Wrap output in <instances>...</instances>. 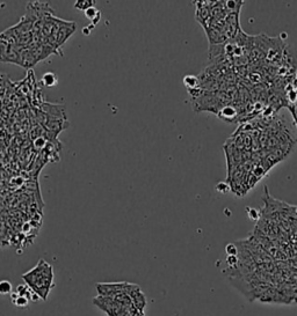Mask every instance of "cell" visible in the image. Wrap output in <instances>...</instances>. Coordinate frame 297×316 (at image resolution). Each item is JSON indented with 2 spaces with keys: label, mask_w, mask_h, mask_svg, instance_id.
I'll use <instances>...</instances> for the list:
<instances>
[{
  "label": "cell",
  "mask_w": 297,
  "mask_h": 316,
  "mask_svg": "<svg viewBox=\"0 0 297 316\" xmlns=\"http://www.w3.org/2000/svg\"><path fill=\"white\" fill-rule=\"evenodd\" d=\"M22 280L34 291L42 301H47L50 293L56 287L54 266L44 259L27 272L22 274Z\"/></svg>",
  "instance_id": "1"
},
{
  "label": "cell",
  "mask_w": 297,
  "mask_h": 316,
  "mask_svg": "<svg viewBox=\"0 0 297 316\" xmlns=\"http://www.w3.org/2000/svg\"><path fill=\"white\" fill-rule=\"evenodd\" d=\"M76 27L77 26L74 22L64 21V20H62V19H59L57 28H56L53 37H51V39L49 40V42H48L47 44H49V46L53 47L55 50H57L59 56H63L61 48L63 44H64L66 41L72 36V34H74V32H76Z\"/></svg>",
  "instance_id": "2"
},
{
  "label": "cell",
  "mask_w": 297,
  "mask_h": 316,
  "mask_svg": "<svg viewBox=\"0 0 297 316\" xmlns=\"http://www.w3.org/2000/svg\"><path fill=\"white\" fill-rule=\"evenodd\" d=\"M22 49L12 46V44L2 40V62L12 63L20 65V51Z\"/></svg>",
  "instance_id": "3"
},
{
  "label": "cell",
  "mask_w": 297,
  "mask_h": 316,
  "mask_svg": "<svg viewBox=\"0 0 297 316\" xmlns=\"http://www.w3.org/2000/svg\"><path fill=\"white\" fill-rule=\"evenodd\" d=\"M43 114L47 117L50 118H57V120H64L65 121V107L64 106H56L51 105V103H46L41 107Z\"/></svg>",
  "instance_id": "4"
},
{
  "label": "cell",
  "mask_w": 297,
  "mask_h": 316,
  "mask_svg": "<svg viewBox=\"0 0 297 316\" xmlns=\"http://www.w3.org/2000/svg\"><path fill=\"white\" fill-rule=\"evenodd\" d=\"M43 125L46 126L48 132L53 133L54 137H56L59 132L68 128V122H65L64 120H57V118L47 117V120L43 122Z\"/></svg>",
  "instance_id": "5"
},
{
  "label": "cell",
  "mask_w": 297,
  "mask_h": 316,
  "mask_svg": "<svg viewBox=\"0 0 297 316\" xmlns=\"http://www.w3.org/2000/svg\"><path fill=\"white\" fill-rule=\"evenodd\" d=\"M36 58L35 56L33 55L32 50L29 49V47L25 48V49H22L20 51V66L21 68H24L26 70H29L32 68H34V66L37 64Z\"/></svg>",
  "instance_id": "6"
},
{
  "label": "cell",
  "mask_w": 297,
  "mask_h": 316,
  "mask_svg": "<svg viewBox=\"0 0 297 316\" xmlns=\"http://www.w3.org/2000/svg\"><path fill=\"white\" fill-rule=\"evenodd\" d=\"M217 116L225 122H235L237 117H238V111H237L235 107L226 105L218 111Z\"/></svg>",
  "instance_id": "7"
},
{
  "label": "cell",
  "mask_w": 297,
  "mask_h": 316,
  "mask_svg": "<svg viewBox=\"0 0 297 316\" xmlns=\"http://www.w3.org/2000/svg\"><path fill=\"white\" fill-rule=\"evenodd\" d=\"M85 16H86V18L88 19L92 22L93 26L98 25L99 21L101 20V12H100L99 10H96L95 7H91V9H88L86 12H85Z\"/></svg>",
  "instance_id": "8"
},
{
  "label": "cell",
  "mask_w": 297,
  "mask_h": 316,
  "mask_svg": "<svg viewBox=\"0 0 297 316\" xmlns=\"http://www.w3.org/2000/svg\"><path fill=\"white\" fill-rule=\"evenodd\" d=\"M184 83H185L186 86H187L188 92L196 91V89H199L200 86H201V83H200V79H199V78L194 77V76H187V77H185Z\"/></svg>",
  "instance_id": "9"
},
{
  "label": "cell",
  "mask_w": 297,
  "mask_h": 316,
  "mask_svg": "<svg viewBox=\"0 0 297 316\" xmlns=\"http://www.w3.org/2000/svg\"><path fill=\"white\" fill-rule=\"evenodd\" d=\"M11 301H12L14 306H17V307H27L28 304L31 303V301H29L27 298H25V296H22V295H19L16 291L11 294Z\"/></svg>",
  "instance_id": "10"
},
{
  "label": "cell",
  "mask_w": 297,
  "mask_h": 316,
  "mask_svg": "<svg viewBox=\"0 0 297 316\" xmlns=\"http://www.w3.org/2000/svg\"><path fill=\"white\" fill-rule=\"evenodd\" d=\"M41 83H42L46 87H54L57 85V76L53 72H48L42 77Z\"/></svg>",
  "instance_id": "11"
},
{
  "label": "cell",
  "mask_w": 297,
  "mask_h": 316,
  "mask_svg": "<svg viewBox=\"0 0 297 316\" xmlns=\"http://www.w3.org/2000/svg\"><path fill=\"white\" fill-rule=\"evenodd\" d=\"M94 4H95L94 0H78V2H76V4H74V9L86 12L88 9L94 7Z\"/></svg>",
  "instance_id": "12"
},
{
  "label": "cell",
  "mask_w": 297,
  "mask_h": 316,
  "mask_svg": "<svg viewBox=\"0 0 297 316\" xmlns=\"http://www.w3.org/2000/svg\"><path fill=\"white\" fill-rule=\"evenodd\" d=\"M0 293L3 295H7V294H12L13 293V286L11 284V281L9 280H3L0 282Z\"/></svg>",
  "instance_id": "13"
},
{
  "label": "cell",
  "mask_w": 297,
  "mask_h": 316,
  "mask_svg": "<svg viewBox=\"0 0 297 316\" xmlns=\"http://www.w3.org/2000/svg\"><path fill=\"white\" fill-rule=\"evenodd\" d=\"M225 251L228 256H237L239 252V249L238 246H237V243H229L228 246L225 247Z\"/></svg>",
  "instance_id": "14"
},
{
  "label": "cell",
  "mask_w": 297,
  "mask_h": 316,
  "mask_svg": "<svg viewBox=\"0 0 297 316\" xmlns=\"http://www.w3.org/2000/svg\"><path fill=\"white\" fill-rule=\"evenodd\" d=\"M247 212H248V217H250L251 219H253V220H258V219L260 218L259 212L255 209H247Z\"/></svg>",
  "instance_id": "15"
}]
</instances>
